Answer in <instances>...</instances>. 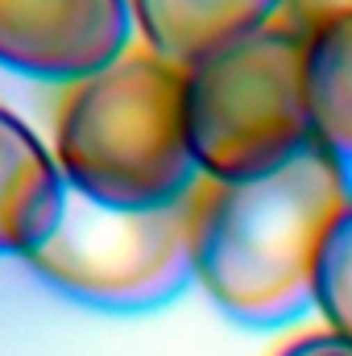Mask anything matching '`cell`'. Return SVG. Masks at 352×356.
Listing matches in <instances>:
<instances>
[{
    "label": "cell",
    "instance_id": "cell-1",
    "mask_svg": "<svg viewBox=\"0 0 352 356\" xmlns=\"http://www.w3.org/2000/svg\"><path fill=\"white\" fill-rule=\"evenodd\" d=\"M352 207V170L319 141L257 178H199L191 261L207 298L245 327H282L315 307L328 228Z\"/></svg>",
    "mask_w": 352,
    "mask_h": 356
},
{
    "label": "cell",
    "instance_id": "cell-2",
    "mask_svg": "<svg viewBox=\"0 0 352 356\" xmlns=\"http://www.w3.org/2000/svg\"><path fill=\"white\" fill-rule=\"evenodd\" d=\"M50 154L67 186L99 207L145 211L186 199L203 178L186 129V71L150 46L125 50L67 88Z\"/></svg>",
    "mask_w": 352,
    "mask_h": 356
},
{
    "label": "cell",
    "instance_id": "cell-3",
    "mask_svg": "<svg viewBox=\"0 0 352 356\" xmlns=\"http://www.w3.org/2000/svg\"><path fill=\"white\" fill-rule=\"evenodd\" d=\"M303 58L307 42L273 21L182 67L199 175L216 182L257 178L315 141Z\"/></svg>",
    "mask_w": 352,
    "mask_h": 356
},
{
    "label": "cell",
    "instance_id": "cell-4",
    "mask_svg": "<svg viewBox=\"0 0 352 356\" xmlns=\"http://www.w3.org/2000/svg\"><path fill=\"white\" fill-rule=\"evenodd\" d=\"M25 266L50 290L95 311H158L195 282L191 195L166 207L120 211L67 186L54 228Z\"/></svg>",
    "mask_w": 352,
    "mask_h": 356
},
{
    "label": "cell",
    "instance_id": "cell-5",
    "mask_svg": "<svg viewBox=\"0 0 352 356\" xmlns=\"http://www.w3.org/2000/svg\"><path fill=\"white\" fill-rule=\"evenodd\" d=\"M129 0H0V67L42 83H79L133 38Z\"/></svg>",
    "mask_w": 352,
    "mask_h": 356
},
{
    "label": "cell",
    "instance_id": "cell-6",
    "mask_svg": "<svg viewBox=\"0 0 352 356\" xmlns=\"http://www.w3.org/2000/svg\"><path fill=\"white\" fill-rule=\"evenodd\" d=\"M67 178L38 133L0 108V257H29L54 228Z\"/></svg>",
    "mask_w": 352,
    "mask_h": 356
},
{
    "label": "cell",
    "instance_id": "cell-7",
    "mask_svg": "<svg viewBox=\"0 0 352 356\" xmlns=\"http://www.w3.org/2000/svg\"><path fill=\"white\" fill-rule=\"evenodd\" d=\"M145 46L178 67L278 21L282 0H129Z\"/></svg>",
    "mask_w": 352,
    "mask_h": 356
},
{
    "label": "cell",
    "instance_id": "cell-8",
    "mask_svg": "<svg viewBox=\"0 0 352 356\" xmlns=\"http://www.w3.org/2000/svg\"><path fill=\"white\" fill-rule=\"evenodd\" d=\"M307 42V108L315 141L352 170V13L315 29Z\"/></svg>",
    "mask_w": 352,
    "mask_h": 356
},
{
    "label": "cell",
    "instance_id": "cell-9",
    "mask_svg": "<svg viewBox=\"0 0 352 356\" xmlns=\"http://www.w3.org/2000/svg\"><path fill=\"white\" fill-rule=\"evenodd\" d=\"M315 311L332 336L352 344V207L323 236L315 266Z\"/></svg>",
    "mask_w": 352,
    "mask_h": 356
},
{
    "label": "cell",
    "instance_id": "cell-10",
    "mask_svg": "<svg viewBox=\"0 0 352 356\" xmlns=\"http://www.w3.org/2000/svg\"><path fill=\"white\" fill-rule=\"evenodd\" d=\"M352 13V0H282L278 8V25H286L298 38H311L315 29L340 21Z\"/></svg>",
    "mask_w": 352,
    "mask_h": 356
},
{
    "label": "cell",
    "instance_id": "cell-11",
    "mask_svg": "<svg viewBox=\"0 0 352 356\" xmlns=\"http://www.w3.org/2000/svg\"><path fill=\"white\" fill-rule=\"evenodd\" d=\"M278 356H352V344L332 332H307V336H294L290 344H282Z\"/></svg>",
    "mask_w": 352,
    "mask_h": 356
}]
</instances>
